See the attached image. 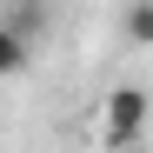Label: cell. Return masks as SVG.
I'll return each instance as SVG.
<instances>
[{
  "label": "cell",
  "instance_id": "2",
  "mask_svg": "<svg viewBox=\"0 0 153 153\" xmlns=\"http://www.w3.org/2000/svg\"><path fill=\"white\" fill-rule=\"evenodd\" d=\"M0 20H7L27 47H40V40H47V20H53V7H47V0H7V7H0Z\"/></svg>",
  "mask_w": 153,
  "mask_h": 153
},
{
  "label": "cell",
  "instance_id": "1",
  "mask_svg": "<svg viewBox=\"0 0 153 153\" xmlns=\"http://www.w3.org/2000/svg\"><path fill=\"white\" fill-rule=\"evenodd\" d=\"M146 133V87H113L100 100V146H140Z\"/></svg>",
  "mask_w": 153,
  "mask_h": 153
},
{
  "label": "cell",
  "instance_id": "5",
  "mask_svg": "<svg viewBox=\"0 0 153 153\" xmlns=\"http://www.w3.org/2000/svg\"><path fill=\"white\" fill-rule=\"evenodd\" d=\"M113 153H140V146H113Z\"/></svg>",
  "mask_w": 153,
  "mask_h": 153
},
{
  "label": "cell",
  "instance_id": "4",
  "mask_svg": "<svg viewBox=\"0 0 153 153\" xmlns=\"http://www.w3.org/2000/svg\"><path fill=\"white\" fill-rule=\"evenodd\" d=\"M27 60H33V47L20 40L7 20H0V80H20V73H27Z\"/></svg>",
  "mask_w": 153,
  "mask_h": 153
},
{
  "label": "cell",
  "instance_id": "3",
  "mask_svg": "<svg viewBox=\"0 0 153 153\" xmlns=\"http://www.w3.org/2000/svg\"><path fill=\"white\" fill-rule=\"evenodd\" d=\"M120 47H133V53H146L153 47V0H120V20H113Z\"/></svg>",
  "mask_w": 153,
  "mask_h": 153
}]
</instances>
